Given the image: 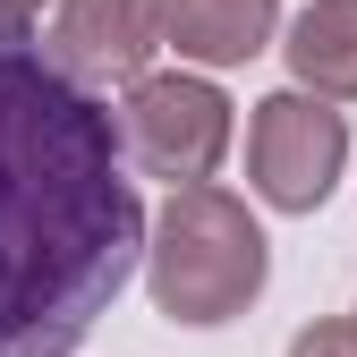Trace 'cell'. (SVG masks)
<instances>
[{"instance_id": "obj_1", "label": "cell", "mask_w": 357, "mask_h": 357, "mask_svg": "<svg viewBox=\"0 0 357 357\" xmlns=\"http://www.w3.org/2000/svg\"><path fill=\"white\" fill-rule=\"evenodd\" d=\"M145 221L111 102L52 68L43 26H0V357H77L145 264Z\"/></svg>"}, {"instance_id": "obj_2", "label": "cell", "mask_w": 357, "mask_h": 357, "mask_svg": "<svg viewBox=\"0 0 357 357\" xmlns=\"http://www.w3.org/2000/svg\"><path fill=\"white\" fill-rule=\"evenodd\" d=\"M273 281V238L230 188H170V204L145 221V289L170 324L213 332L238 324Z\"/></svg>"}, {"instance_id": "obj_3", "label": "cell", "mask_w": 357, "mask_h": 357, "mask_svg": "<svg viewBox=\"0 0 357 357\" xmlns=\"http://www.w3.org/2000/svg\"><path fill=\"white\" fill-rule=\"evenodd\" d=\"M111 128H119V162L145 170V178H170V188H204L230 153V94L196 68H145L128 94L111 102Z\"/></svg>"}, {"instance_id": "obj_4", "label": "cell", "mask_w": 357, "mask_h": 357, "mask_svg": "<svg viewBox=\"0 0 357 357\" xmlns=\"http://www.w3.org/2000/svg\"><path fill=\"white\" fill-rule=\"evenodd\" d=\"M349 170V119L315 94H264L247 119V178L273 213H315Z\"/></svg>"}, {"instance_id": "obj_5", "label": "cell", "mask_w": 357, "mask_h": 357, "mask_svg": "<svg viewBox=\"0 0 357 357\" xmlns=\"http://www.w3.org/2000/svg\"><path fill=\"white\" fill-rule=\"evenodd\" d=\"M43 52L68 85L102 94V85H137L162 52L153 34V0H60L43 26Z\"/></svg>"}, {"instance_id": "obj_6", "label": "cell", "mask_w": 357, "mask_h": 357, "mask_svg": "<svg viewBox=\"0 0 357 357\" xmlns=\"http://www.w3.org/2000/svg\"><path fill=\"white\" fill-rule=\"evenodd\" d=\"M281 26V0H153V34L162 52H178V68H238L255 60Z\"/></svg>"}, {"instance_id": "obj_7", "label": "cell", "mask_w": 357, "mask_h": 357, "mask_svg": "<svg viewBox=\"0 0 357 357\" xmlns=\"http://www.w3.org/2000/svg\"><path fill=\"white\" fill-rule=\"evenodd\" d=\"M281 60L298 77V94L315 102H357V0H306L289 17Z\"/></svg>"}, {"instance_id": "obj_8", "label": "cell", "mask_w": 357, "mask_h": 357, "mask_svg": "<svg viewBox=\"0 0 357 357\" xmlns=\"http://www.w3.org/2000/svg\"><path fill=\"white\" fill-rule=\"evenodd\" d=\"M289 357H357V332H349V324H306V332L289 340Z\"/></svg>"}, {"instance_id": "obj_9", "label": "cell", "mask_w": 357, "mask_h": 357, "mask_svg": "<svg viewBox=\"0 0 357 357\" xmlns=\"http://www.w3.org/2000/svg\"><path fill=\"white\" fill-rule=\"evenodd\" d=\"M34 9L43 0H0V26H34Z\"/></svg>"}, {"instance_id": "obj_10", "label": "cell", "mask_w": 357, "mask_h": 357, "mask_svg": "<svg viewBox=\"0 0 357 357\" xmlns=\"http://www.w3.org/2000/svg\"><path fill=\"white\" fill-rule=\"evenodd\" d=\"M349 332H357V315H349Z\"/></svg>"}]
</instances>
